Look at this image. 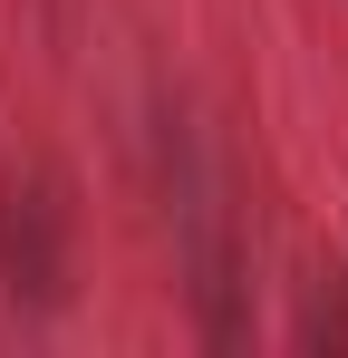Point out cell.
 <instances>
[{"label": "cell", "instance_id": "1", "mask_svg": "<svg viewBox=\"0 0 348 358\" xmlns=\"http://www.w3.org/2000/svg\"><path fill=\"white\" fill-rule=\"evenodd\" d=\"M0 291L20 310L68 300V223H58L49 184H0Z\"/></svg>", "mask_w": 348, "mask_h": 358}]
</instances>
